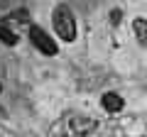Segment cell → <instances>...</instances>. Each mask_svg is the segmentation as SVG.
I'll return each mask as SVG.
<instances>
[{"label":"cell","mask_w":147,"mask_h":137,"mask_svg":"<svg viewBox=\"0 0 147 137\" xmlns=\"http://www.w3.org/2000/svg\"><path fill=\"white\" fill-rule=\"evenodd\" d=\"M52 22H54V30H57L59 39H64V42H74L76 39V20H74V12L66 5L54 7Z\"/></svg>","instance_id":"cell-1"},{"label":"cell","mask_w":147,"mask_h":137,"mask_svg":"<svg viewBox=\"0 0 147 137\" xmlns=\"http://www.w3.org/2000/svg\"><path fill=\"white\" fill-rule=\"evenodd\" d=\"M30 39H32V44H34L39 52H44L47 56H54V54L59 52L57 44H54V39L49 37L47 32L42 30V27H37V25H32V27H30Z\"/></svg>","instance_id":"cell-2"},{"label":"cell","mask_w":147,"mask_h":137,"mask_svg":"<svg viewBox=\"0 0 147 137\" xmlns=\"http://www.w3.org/2000/svg\"><path fill=\"white\" fill-rule=\"evenodd\" d=\"M96 125H98V122H96L93 118H88V115H74L71 122H69V127H71V132L76 137H88L91 132L96 130Z\"/></svg>","instance_id":"cell-3"},{"label":"cell","mask_w":147,"mask_h":137,"mask_svg":"<svg viewBox=\"0 0 147 137\" xmlns=\"http://www.w3.org/2000/svg\"><path fill=\"white\" fill-rule=\"evenodd\" d=\"M100 105L108 113H118V110H123V98L118 93H113V91H108V93H103V98H100Z\"/></svg>","instance_id":"cell-4"},{"label":"cell","mask_w":147,"mask_h":137,"mask_svg":"<svg viewBox=\"0 0 147 137\" xmlns=\"http://www.w3.org/2000/svg\"><path fill=\"white\" fill-rule=\"evenodd\" d=\"M132 30H135V34H137V42H140L142 47H147V20L145 17H135V20H132Z\"/></svg>","instance_id":"cell-5"},{"label":"cell","mask_w":147,"mask_h":137,"mask_svg":"<svg viewBox=\"0 0 147 137\" xmlns=\"http://www.w3.org/2000/svg\"><path fill=\"white\" fill-rule=\"evenodd\" d=\"M0 42H5L7 47H15V44H17V34H15V32H10L3 22H0Z\"/></svg>","instance_id":"cell-6"},{"label":"cell","mask_w":147,"mask_h":137,"mask_svg":"<svg viewBox=\"0 0 147 137\" xmlns=\"http://www.w3.org/2000/svg\"><path fill=\"white\" fill-rule=\"evenodd\" d=\"M7 20H10V22H27V20H30V15H27V10H17V12H12Z\"/></svg>","instance_id":"cell-7"},{"label":"cell","mask_w":147,"mask_h":137,"mask_svg":"<svg viewBox=\"0 0 147 137\" xmlns=\"http://www.w3.org/2000/svg\"><path fill=\"white\" fill-rule=\"evenodd\" d=\"M110 17H113V22H120V12H118V10L110 12Z\"/></svg>","instance_id":"cell-8"},{"label":"cell","mask_w":147,"mask_h":137,"mask_svg":"<svg viewBox=\"0 0 147 137\" xmlns=\"http://www.w3.org/2000/svg\"><path fill=\"white\" fill-rule=\"evenodd\" d=\"M0 118H5V110H3V108H0Z\"/></svg>","instance_id":"cell-9"},{"label":"cell","mask_w":147,"mask_h":137,"mask_svg":"<svg viewBox=\"0 0 147 137\" xmlns=\"http://www.w3.org/2000/svg\"><path fill=\"white\" fill-rule=\"evenodd\" d=\"M54 137H64V135H59V132H54Z\"/></svg>","instance_id":"cell-10"}]
</instances>
